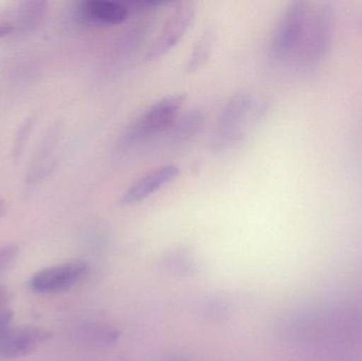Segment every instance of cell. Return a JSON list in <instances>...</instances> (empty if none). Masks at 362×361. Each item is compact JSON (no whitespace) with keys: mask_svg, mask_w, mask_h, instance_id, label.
Returning a JSON list of instances; mask_svg holds the SVG:
<instances>
[{"mask_svg":"<svg viewBox=\"0 0 362 361\" xmlns=\"http://www.w3.org/2000/svg\"><path fill=\"white\" fill-rule=\"evenodd\" d=\"M331 32L329 8H313L305 2H295L276 25L270 42V57L298 70L310 69L325 55Z\"/></svg>","mask_w":362,"mask_h":361,"instance_id":"6da1fadb","label":"cell"},{"mask_svg":"<svg viewBox=\"0 0 362 361\" xmlns=\"http://www.w3.org/2000/svg\"><path fill=\"white\" fill-rule=\"evenodd\" d=\"M185 99V95H174L155 102L124 129L119 146L134 148L163 135L180 117Z\"/></svg>","mask_w":362,"mask_h":361,"instance_id":"7a4b0ae2","label":"cell"},{"mask_svg":"<svg viewBox=\"0 0 362 361\" xmlns=\"http://www.w3.org/2000/svg\"><path fill=\"white\" fill-rule=\"evenodd\" d=\"M255 110V101L248 93L232 95L223 106L213 131L211 146L214 153H225L238 144Z\"/></svg>","mask_w":362,"mask_h":361,"instance_id":"3957f363","label":"cell"},{"mask_svg":"<svg viewBox=\"0 0 362 361\" xmlns=\"http://www.w3.org/2000/svg\"><path fill=\"white\" fill-rule=\"evenodd\" d=\"M195 16V6L192 2H180V6L174 10L165 25L161 29L156 40L151 45L146 59L148 61L160 59L172 50L193 23Z\"/></svg>","mask_w":362,"mask_h":361,"instance_id":"277c9868","label":"cell"},{"mask_svg":"<svg viewBox=\"0 0 362 361\" xmlns=\"http://www.w3.org/2000/svg\"><path fill=\"white\" fill-rule=\"evenodd\" d=\"M86 269V264L82 261H72L42 269L30 279V290L37 294L64 292L78 283Z\"/></svg>","mask_w":362,"mask_h":361,"instance_id":"5b68a950","label":"cell"},{"mask_svg":"<svg viewBox=\"0 0 362 361\" xmlns=\"http://www.w3.org/2000/svg\"><path fill=\"white\" fill-rule=\"evenodd\" d=\"M50 338V333L37 326L11 329L0 341V358L14 360L25 357Z\"/></svg>","mask_w":362,"mask_h":361,"instance_id":"8992f818","label":"cell"},{"mask_svg":"<svg viewBox=\"0 0 362 361\" xmlns=\"http://www.w3.org/2000/svg\"><path fill=\"white\" fill-rule=\"evenodd\" d=\"M180 175V167L174 165H163L134 182L122 195L120 203L123 206H133L152 196Z\"/></svg>","mask_w":362,"mask_h":361,"instance_id":"52a82bcc","label":"cell"},{"mask_svg":"<svg viewBox=\"0 0 362 361\" xmlns=\"http://www.w3.org/2000/svg\"><path fill=\"white\" fill-rule=\"evenodd\" d=\"M127 2L114 0H87L78 4V18L88 25H117L124 23L129 15Z\"/></svg>","mask_w":362,"mask_h":361,"instance_id":"ba28073f","label":"cell"},{"mask_svg":"<svg viewBox=\"0 0 362 361\" xmlns=\"http://www.w3.org/2000/svg\"><path fill=\"white\" fill-rule=\"evenodd\" d=\"M204 117L202 112L192 110L178 117L175 122L163 134L165 146H180L195 137L204 126Z\"/></svg>","mask_w":362,"mask_h":361,"instance_id":"9c48e42d","label":"cell"},{"mask_svg":"<svg viewBox=\"0 0 362 361\" xmlns=\"http://www.w3.org/2000/svg\"><path fill=\"white\" fill-rule=\"evenodd\" d=\"M213 44H214V33L211 30H208L197 40L192 50L191 55L185 65L187 73H193L204 67L212 53Z\"/></svg>","mask_w":362,"mask_h":361,"instance_id":"30bf717a","label":"cell"},{"mask_svg":"<svg viewBox=\"0 0 362 361\" xmlns=\"http://www.w3.org/2000/svg\"><path fill=\"white\" fill-rule=\"evenodd\" d=\"M14 32H21L17 4H11L0 10V38Z\"/></svg>","mask_w":362,"mask_h":361,"instance_id":"8fae6325","label":"cell"},{"mask_svg":"<svg viewBox=\"0 0 362 361\" xmlns=\"http://www.w3.org/2000/svg\"><path fill=\"white\" fill-rule=\"evenodd\" d=\"M18 254V247L16 245H6L0 247V271L8 266Z\"/></svg>","mask_w":362,"mask_h":361,"instance_id":"7c38bea8","label":"cell"},{"mask_svg":"<svg viewBox=\"0 0 362 361\" xmlns=\"http://www.w3.org/2000/svg\"><path fill=\"white\" fill-rule=\"evenodd\" d=\"M13 312L10 309L0 311V341H2L6 333L12 329Z\"/></svg>","mask_w":362,"mask_h":361,"instance_id":"4fadbf2b","label":"cell"},{"mask_svg":"<svg viewBox=\"0 0 362 361\" xmlns=\"http://www.w3.org/2000/svg\"><path fill=\"white\" fill-rule=\"evenodd\" d=\"M12 301V292L4 285H0V311L8 309V305Z\"/></svg>","mask_w":362,"mask_h":361,"instance_id":"5bb4252c","label":"cell"},{"mask_svg":"<svg viewBox=\"0 0 362 361\" xmlns=\"http://www.w3.org/2000/svg\"><path fill=\"white\" fill-rule=\"evenodd\" d=\"M6 203H4V201H1V199H0V218H1L2 216H4V214H6Z\"/></svg>","mask_w":362,"mask_h":361,"instance_id":"9a60e30c","label":"cell"}]
</instances>
